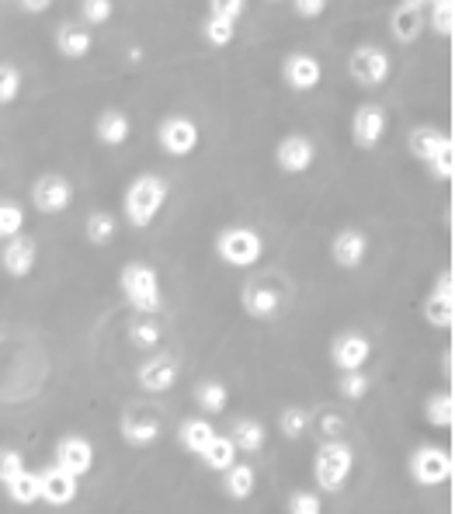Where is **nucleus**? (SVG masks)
Returning a JSON list of instances; mask_svg holds the SVG:
<instances>
[{
	"label": "nucleus",
	"instance_id": "obj_1",
	"mask_svg": "<svg viewBox=\"0 0 455 514\" xmlns=\"http://www.w3.org/2000/svg\"><path fill=\"white\" fill-rule=\"evenodd\" d=\"M351 469H355V452L344 438H324V445L313 455V476L324 494H337L348 487Z\"/></svg>",
	"mask_w": 455,
	"mask_h": 514
},
{
	"label": "nucleus",
	"instance_id": "obj_2",
	"mask_svg": "<svg viewBox=\"0 0 455 514\" xmlns=\"http://www.w3.org/2000/svg\"><path fill=\"white\" fill-rule=\"evenodd\" d=\"M167 205V181L160 174H139L126 188V219L136 230L150 226Z\"/></svg>",
	"mask_w": 455,
	"mask_h": 514
},
{
	"label": "nucleus",
	"instance_id": "obj_3",
	"mask_svg": "<svg viewBox=\"0 0 455 514\" xmlns=\"http://www.w3.org/2000/svg\"><path fill=\"white\" fill-rule=\"evenodd\" d=\"M119 285L126 292V299L136 306L139 313H157L160 310V275L143 261H129L126 268L119 271Z\"/></svg>",
	"mask_w": 455,
	"mask_h": 514
},
{
	"label": "nucleus",
	"instance_id": "obj_4",
	"mask_svg": "<svg viewBox=\"0 0 455 514\" xmlns=\"http://www.w3.org/2000/svg\"><path fill=\"white\" fill-rule=\"evenodd\" d=\"M216 254L230 268H254L264 254V240L251 226H226L216 237Z\"/></svg>",
	"mask_w": 455,
	"mask_h": 514
},
{
	"label": "nucleus",
	"instance_id": "obj_5",
	"mask_svg": "<svg viewBox=\"0 0 455 514\" xmlns=\"http://www.w3.org/2000/svg\"><path fill=\"white\" fill-rule=\"evenodd\" d=\"M452 469V455L438 449V445H424V449L410 455V476H414L417 487H442V483L452 480Z\"/></svg>",
	"mask_w": 455,
	"mask_h": 514
},
{
	"label": "nucleus",
	"instance_id": "obj_6",
	"mask_svg": "<svg viewBox=\"0 0 455 514\" xmlns=\"http://www.w3.org/2000/svg\"><path fill=\"white\" fill-rule=\"evenodd\" d=\"M198 139H202V132H198L195 119H188V115H171L157 129V143L167 157H192L198 150Z\"/></svg>",
	"mask_w": 455,
	"mask_h": 514
},
{
	"label": "nucleus",
	"instance_id": "obj_7",
	"mask_svg": "<svg viewBox=\"0 0 455 514\" xmlns=\"http://www.w3.org/2000/svg\"><path fill=\"white\" fill-rule=\"evenodd\" d=\"M390 70H393L390 53L379 46H358L348 60V73L355 77V84H362V87L386 84V80H390Z\"/></svg>",
	"mask_w": 455,
	"mask_h": 514
},
{
	"label": "nucleus",
	"instance_id": "obj_8",
	"mask_svg": "<svg viewBox=\"0 0 455 514\" xmlns=\"http://www.w3.org/2000/svg\"><path fill=\"white\" fill-rule=\"evenodd\" d=\"M285 306V285L278 278H261V282H251L244 289V310L247 317L254 320H271L278 317Z\"/></svg>",
	"mask_w": 455,
	"mask_h": 514
},
{
	"label": "nucleus",
	"instance_id": "obj_9",
	"mask_svg": "<svg viewBox=\"0 0 455 514\" xmlns=\"http://www.w3.org/2000/svg\"><path fill=\"white\" fill-rule=\"evenodd\" d=\"M424 320L438 330H449L455 323V282H452V271H438L435 278V289L428 292L424 299Z\"/></svg>",
	"mask_w": 455,
	"mask_h": 514
},
{
	"label": "nucleus",
	"instance_id": "obj_10",
	"mask_svg": "<svg viewBox=\"0 0 455 514\" xmlns=\"http://www.w3.org/2000/svg\"><path fill=\"white\" fill-rule=\"evenodd\" d=\"M32 205L42 216H60L73 205V185L63 174H42L32 185Z\"/></svg>",
	"mask_w": 455,
	"mask_h": 514
},
{
	"label": "nucleus",
	"instance_id": "obj_11",
	"mask_svg": "<svg viewBox=\"0 0 455 514\" xmlns=\"http://www.w3.org/2000/svg\"><path fill=\"white\" fill-rule=\"evenodd\" d=\"M77 490H80V476L66 473L63 466H46L39 473V501L53 504V508H66V504L77 501Z\"/></svg>",
	"mask_w": 455,
	"mask_h": 514
},
{
	"label": "nucleus",
	"instance_id": "obj_12",
	"mask_svg": "<svg viewBox=\"0 0 455 514\" xmlns=\"http://www.w3.org/2000/svg\"><path fill=\"white\" fill-rule=\"evenodd\" d=\"M386 129H390V119L379 105H358L355 115H351V136H355L358 150H376L383 143Z\"/></svg>",
	"mask_w": 455,
	"mask_h": 514
},
{
	"label": "nucleus",
	"instance_id": "obj_13",
	"mask_svg": "<svg viewBox=\"0 0 455 514\" xmlns=\"http://www.w3.org/2000/svg\"><path fill=\"white\" fill-rule=\"evenodd\" d=\"M313 160H317V146H313V139L303 136V132L285 136L275 150V164L282 174H306L313 167Z\"/></svg>",
	"mask_w": 455,
	"mask_h": 514
},
{
	"label": "nucleus",
	"instance_id": "obj_14",
	"mask_svg": "<svg viewBox=\"0 0 455 514\" xmlns=\"http://www.w3.org/2000/svg\"><path fill=\"white\" fill-rule=\"evenodd\" d=\"M39 261V240L25 237V233H14L7 237V247L0 251V268L7 271L11 278H28Z\"/></svg>",
	"mask_w": 455,
	"mask_h": 514
},
{
	"label": "nucleus",
	"instance_id": "obj_15",
	"mask_svg": "<svg viewBox=\"0 0 455 514\" xmlns=\"http://www.w3.org/2000/svg\"><path fill=\"white\" fill-rule=\"evenodd\" d=\"M282 80L289 84V91H299V94L317 91L320 80H324V66L310 53H292L289 60L282 63Z\"/></svg>",
	"mask_w": 455,
	"mask_h": 514
},
{
	"label": "nucleus",
	"instance_id": "obj_16",
	"mask_svg": "<svg viewBox=\"0 0 455 514\" xmlns=\"http://www.w3.org/2000/svg\"><path fill=\"white\" fill-rule=\"evenodd\" d=\"M119 431L122 438L132 445V449H146V445H153L160 438V421L153 410L146 407H129L126 414H122L119 421Z\"/></svg>",
	"mask_w": 455,
	"mask_h": 514
},
{
	"label": "nucleus",
	"instance_id": "obj_17",
	"mask_svg": "<svg viewBox=\"0 0 455 514\" xmlns=\"http://www.w3.org/2000/svg\"><path fill=\"white\" fill-rule=\"evenodd\" d=\"M372 358V344L365 334H355V330H348V334L334 337V344H330V362L337 365V372L344 369H365Z\"/></svg>",
	"mask_w": 455,
	"mask_h": 514
},
{
	"label": "nucleus",
	"instance_id": "obj_18",
	"mask_svg": "<svg viewBox=\"0 0 455 514\" xmlns=\"http://www.w3.org/2000/svg\"><path fill=\"white\" fill-rule=\"evenodd\" d=\"M178 362H174L171 355H153V358H146L143 365H139V372H136V379H139V386L146 389V393H167L174 383H178Z\"/></svg>",
	"mask_w": 455,
	"mask_h": 514
},
{
	"label": "nucleus",
	"instance_id": "obj_19",
	"mask_svg": "<svg viewBox=\"0 0 455 514\" xmlns=\"http://www.w3.org/2000/svg\"><path fill=\"white\" fill-rule=\"evenodd\" d=\"M56 466H63L73 476H87L94 466V449L87 438L80 435H66L56 442Z\"/></svg>",
	"mask_w": 455,
	"mask_h": 514
},
{
	"label": "nucleus",
	"instance_id": "obj_20",
	"mask_svg": "<svg viewBox=\"0 0 455 514\" xmlns=\"http://www.w3.org/2000/svg\"><path fill=\"white\" fill-rule=\"evenodd\" d=\"M365 254H369V237L362 230H341L330 244V257H334L337 268L351 271V268H362Z\"/></svg>",
	"mask_w": 455,
	"mask_h": 514
},
{
	"label": "nucleus",
	"instance_id": "obj_21",
	"mask_svg": "<svg viewBox=\"0 0 455 514\" xmlns=\"http://www.w3.org/2000/svg\"><path fill=\"white\" fill-rule=\"evenodd\" d=\"M424 28H428V21H424V7L403 4V0L393 7L390 32H393V39L400 42V46H410V42H417L424 35Z\"/></svg>",
	"mask_w": 455,
	"mask_h": 514
},
{
	"label": "nucleus",
	"instance_id": "obj_22",
	"mask_svg": "<svg viewBox=\"0 0 455 514\" xmlns=\"http://www.w3.org/2000/svg\"><path fill=\"white\" fill-rule=\"evenodd\" d=\"M94 46V35L91 28L84 25V21H63L60 28H56V53L63 56V60H84L87 53H91Z\"/></svg>",
	"mask_w": 455,
	"mask_h": 514
},
{
	"label": "nucleus",
	"instance_id": "obj_23",
	"mask_svg": "<svg viewBox=\"0 0 455 514\" xmlns=\"http://www.w3.org/2000/svg\"><path fill=\"white\" fill-rule=\"evenodd\" d=\"M94 136L101 146H122L132 136V122L122 108H105V112L94 119Z\"/></svg>",
	"mask_w": 455,
	"mask_h": 514
},
{
	"label": "nucleus",
	"instance_id": "obj_24",
	"mask_svg": "<svg viewBox=\"0 0 455 514\" xmlns=\"http://www.w3.org/2000/svg\"><path fill=\"white\" fill-rule=\"evenodd\" d=\"M223 490L230 501H247L258 490V473L247 462H233L230 469H223Z\"/></svg>",
	"mask_w": 455,
	"mask_h": 514
},
{
	"label": "nucleus",
	"instance_id": "obj_25",
	"mask_svg": "<svg viewBox=\"0 0 455 514\" xmlns=\"http://www.w3.org/2000/svg\"><path fill=\"white\" fill-rule=\"evenodd\" d=\"M233 445H237V452H261L264 449V438H268V431H264L261 421H254V417H237L233 421V431H230Z\"/></svg>",
	"mask_w": 455,
	"mask_h": 514
},
{
	"label": "nucleus",
	"instance_id": "obj_26",
	"mask_svg": "<svg viewBox=\"0 0 455 514\" xmlns=\"http://www.w3.org/2000/svg\"><path fill=\"white\" fill-rule=\"evenodd\" d=\"M212 435H216V428H212L205 417H188V421H181V428H178L181 449L192 452V455H202L205 445L212 442Z\"/></svg>",
	"mask_w": 455,
	"mask_h": 514
},
{
	"label": "nucleus",
	"instance_id": "obj_27",
	"mask_svg": "<svg viewBox=\"0 0 455 514\" xmlns=\"http://www.w3.org/2000/svg\"><path fill=\"white\" fill-rule=\"evenodd\" d=\"M195 403L202 414H223L230 407V389L219 383V379H205V383L195 386Z\"/></svg>",
	"mask_w": 455,
	"mask_h": 514
},
{
	"label": "nucleus",
	"instance_id": "obj_28",
	"mask_svg": "<svg viewBox=\"0 0 455 514\" xmlns=\"http://www.w3.org/2000/svg\"><path fill=\"white\" fill-rule=\"evenodd\" d=\"M115 233H119V219L112 216V212H91L84 223V237L91 247H108L115 240Z\"/></svg>",
	"mask_w": 455,
	"mask_h": 514
},
{
	"label": "nucleus",
	"instance_id": "obj_29",
	"mask_svg": "<svg viewBox=\"0 0 455 514\" xmlns=\"http://www.w3.org/2000/svg\"><path fill=\"white\" fill-rule=\"evenodd\" d=\"M202 462L209 469H216V473L230 469L233 462H237V445H233V438L230 435H212V442L202 449Z\"/></svg>",
	"mask_w": 455,
	"mask_h": 514
},
{
	"label": "nucleus",
	"instance_id": "obj_30",
	"mask_svg": "<svg viewBox=\"0 0 455 514\" xmlns=\"http://www.w3.org/2000/svg\"><path fill=\"white\" fill-rule=\"evenodd\" d=\"M445 139H452L445 129H438V126H417L414 132H410V153H414L417 160H428L431 153L438 150V146L445 143Z\"/></svg>",
	"mask_w": 455,
	"mask_h": 514
},
{
	"label": "nucleus",
	"instance_id": "obj_31",
	"mask_svg": "<svg viewBox=\"0 0 455 514\" xmlns=\"http://www.w3.org/2000/svg\"><path fill=\"white\" fill-rule=\"evenodd\" d=\"M424 417H428V424H435V428L449 431L455 424V400L452 393H431L428 400H424Z\"/></svg>",
	"mask_w": 455,
	"mask_h": 514
},
{
	"label": "nucleus",
	"instance_id": "obj_32",
	"mask_svg": "<svg viewBox=\"0 0 455 514\" xmlns=\"http://www.w3.org/2000/svg\"><path fill=\"white\" fill-rule=\"evenodd\" d=\"M7 497H11L14 504H35L39 501V473H32V469H21L18 476H11V480L4 483Z\"/></svg>",
	"mask_w": 455,
	"mask_h": 514
},
{
	"label": "nucleus",
	"instance_id": "obj_33",
	"mask_svg": "<svg viewBox=\"0 0 455 514\" xmlns=\"http://www.w3.org/2000/svg\"><path fill=\"white\" fill-rule=\"evenodd\" d=\"M310 428H313V417L306 414L303 407H285L282 414H278V431H282V438H289V442H299Z\"/></svg>",
	"mask_w": 455,
	"mask_h": 514
},
{
	"label": "nucleus",
	"instance_id": "obj_34",
	"mask_svg": "<svg viewBox=\"0 0 455 514\" xmlns=\"http://www.w3.org/2000/svg\"><path fill=\"white\" fill-rule=\"evenodd\" d=\"M372 389V376L365 369H344L341 376H337V393L344 396V400H365Z\"/></svg>",
	"mask_w": 455,
	"mask_h": 514
},
{
	"label": "nucleus",
	"instance_id": "obj_35",
	"mask_svg": "<svg viewBox=\"0 0 455 514\" xmlns=\"http://www.w3.org/2000/svg\"><path fill=\"white\" fill-rule=\"evenodd\" d=\"M202 35L205 42H209L212 49H226L233 42V35H237V21L230 18H219V14H209L202 25Z\"/></svg>",
	"mask_w": 455,
	"mask_h": 514
},
{
	"label": "nucleus",
	"instance_id": "obj_36",
	"mask_svg": "<svg viewBox=\"0 0 455 514\" xmlns=\"http://www.w3.org/2000/svg\"><path fill=\"white\" fill-rule=\"evenodd\" d=\"M424 21H428L435 35L449 39V35L455 32V0H435V4L428 7V18Z\"/></svg>",
	"mask_w": 455,
	"mask_h": 514
},
{
	"label": "nucleus",
	"instance_id": "obj_37",
	"mask_svg": "<svg viewBox=\"0 0 455 514\" xmlns=\"http://www.w3.org/2000/svg\"><path fill=\"white\" fill-rule=\"evenodd\" d=\"M424 164H428V171L435 174L438 181H452L455 178V143L452 139H445V143L438 146Z\"/></svg>",
	"mask_w": 455,
	"mask_h": 514
},
{
	"label": "nucleus",
	"instance_id": "obj_38",
	"mask_svg": "<svg viewBox=\"0 0 455 514\" xmlns=\"http://www.w3.org/2000/svg\"><path fill=\"white\" fill-rule=\"evenodd\" d=\"M129 341L136 344V348H143V351L157 348V344H160V327L150 320V313H143V317H136L129 323Z\"/></svg>",
	"mask_w": 455,
	"mask_h": 514
},
{
	"label": "nucleus",
	"instance_id": "obj_39",
	"mask_svg": "<svg viewBox=\"0 0 455 514\" xmlns=\"http://www.w3.org/2000/svg\"><path fill=\"white\" fill-rule=\"evenodd\" d=\"M115 18V0H80V21L87 28L108 25Z\"/></svg>",
	"mask_w": 455,
	"mask_h": 514
},
{
	"label": "nucleus",
	"instance_id": "obj_40",
	"mask_svg": "<svg viewBox=\"0 0 455 514\" xmlns=\"http://www.w3.org/2000/svg\"><path fill=\"white\" fill-rule=\"evenodd\" d=\"M21 230H25V212H21V205L18 202H0V244Z\"/></svg>",
	"mask_w": 455,
	"mask_h": 514
},
{
	"label": "nucleus",
	"instance_id": "obj_41",
	"mask_svg": "<svg viewBox=\"0 0 455 514\" xmlns=\"http://www.w3.org/2000/svg\"><path fill=\"white\" fill-rule=\"evenodd\" d=\"M21 94V70L11 63L0 66V105H11Z\"/></svg>",
	"mask_w": 455,
	"mask_h": 514
},
{
	"label": "nucleus",
	"instance_id": "obj_42",
	"mask_svg": "<svg viewBox=\"0 0 455 514\" xmlns=\"http://www.w3.org/2000/svg\"><path fill=\"white\" fill-rule=\"evenodd\" d=\"M285 508H289V514H320V511H324V501H320L313 490H296Z\"/></svg>",
	"mask_w": 455,
	"mask_h": 514
},
{
	"label": "nucleus",
	"instance_id": "obj_43",
	"mask_svg": "<svg viewBox=\"0 0 455 514\" xmlns=\"http://www.w3.org/2000/svg\"><path fill=\"white\" fill-rule=\"evenodd\" d=\"M21 469H25V459H21V452L14 449H0V487H4L11 476H18Z\"/></svg>",
	"mask_w": 455,
	"mask_h": 514
},
{
	"label": "nucleus",
	"instance_id": "obj_44",
	"mask_svg": "<svg viewBox=\"0 0 455 514\" xmlns=\"http://www.w3.org/2000/svg\"><path fill=\"white\" fill-rule=\"evenodd\" d=\"M244 11H247V0H209V14H219V18L240 21Z\"/></svg>",
	"mask_w": 455,
	"mask_h": 514
},
{
	"label": "nucleus",
	"instance_id": "obj_45",
	"mask_svg": "<svg viewBox=\"0 0 455 514\" xmlns=\"http://www.w3.org/2000/svg\"><path fill=\"white\" fill-rule=\"evenodd\" d=\"M292 7H296L299 18H320V14L327 11V0H292Z\"/></svg>",
	"mask_w": 455,
	"mask_h": 514
},
{
	"label": "nucleus",
	"instance_id": "obj_46",
	"mask_svg": "<svg viewBox=\"0 0 455 514\" xmlns=\"http://www.w3.org/2000/svg\"><path fill=\"white\" fill-rule=\"evenodd\" d=\"M320 435H324V438H344V421L337 414H324V417H320Z\"/></svg>",
	"mask_w": 455,
	"mask_h": 514
},
{
	"label": "nucleus",
	"instance_id": "obj_47",
	"mask_svg": "<svg viewBox=\"0 0 455 514\" xmlns=\"http://www.w3.org/2000/svg\"><path fill=\"white\" fill-rule=\"evenodd\" d=\"M21 7H25L28 14H42V11H49L53 7V0H18Z\"/></svg>",
	"mask_w": 455,
	"mask_h": 514
},
{
	"label": "nucleus",
	"instance_id": "obj_48",
	"mask_svg": "<svg viewBox=\"0 0 455 514\" xmlns=\"http://www.w3.org/2000/svg\"><path fill=\"white\" fill-rule=\"evenodd\" d=\"M403 4H414V7H428L431 0H403Z\"/></svg>",
	"mask_w": 455,
	"mask_h": 514
},
{
	"label": "nucleus",
	"instance_id": "obj_49",
	"mask_svg": "<svg viewBox=\"0 0 455 514\" xmlns=\"http://www.w3.org/2000/svg\"><path fill=\"white\" fill-rule=\"evenodd\" d=\"M268 4H278V0H268Z\"/></svg>",
	"mask_w": 455,
	"mask_h": 514
}]
</instances>
